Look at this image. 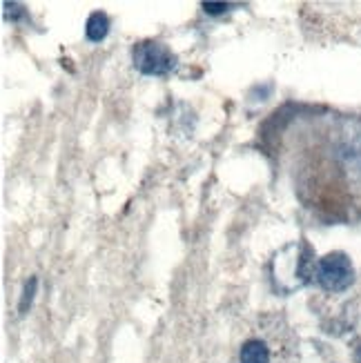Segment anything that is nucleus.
<instances>
[{"label":"nucleus","instance_id":"obj_2","mask_svg":"<svg viewBox=\"0 0 361 363\" xmlns=\"http://www.w3.org/2000/svg\"><path fill=\"white\" fill-rule=\"evenodd\" d=\"M134 67L145 76H167L177 67V56L159 40H143L132 50Z\"/></svg>","mask_w":361,"mask_h":363},{"label":"nucleus","instance_id":"obj_5","mask_svg":"<svg viewBox=\"0 0 361 363\" xmlns=\"http://www.w3.org/2000/svg\"><path fill=\"white\" fill-rule=\"evenodd\" d=\"M36 286H38V279L34 277L31 281H27V286H25V292H23V298H21V314L27 312V308L31 306V301H34V292H36Z\"/></svg>","mask_w":361,"mask_h":363},{"label":"nucleus","instance_id":"obj_1","mask_svg":"<svg viewBox=\"0 0 361 363\" xmlns=\"http://www.w3.org/2000/svg\"><path fill=\"white\" fill-rule=\"evenodd\" d=\"M315 281L328 292H343L352 286L355 267L343 252H331L315 265Z\"/></svg>","mask_w":361,"mask_h":363},{"label":"nucleus","instance_id":"obj_4","mask_svg":"<svg viewBox=\"0 0 361 363\" xmlns=\"http://www.w3.org/2000/svg\"><path fill=\"white\" fill-rule=\"evenodd\" d=\"M107 34H109V18H107V13L94 11L89 18H87V25H85V36H87V40L101 43Z\"/></svg>","mask_w":361,"mask_h":363},{"label":"nucleus","instance_id":"obj_3","mask_svg":"<svg viewBox=\"0 0 361 363\" xmlns=\"http://www.w3.org/2000/svg\"><path fill=\"white\" fill-rule=\"evenodd\" d=\"M272 354L268 343L261 341V339H248L241 345V352H239V361L241 363H270Z\"/></svg>","mask_w":361,"mask_h":363},{"label":"nucleus","instance_id":"obj_6","mask_svg":"<svg viewBox=\"0 0 361 363\" xmlns=\"http://www.w3.org/2000/svg\"><path fill=\"white\" fill-rule=\"evenodd\" d=\"M203 9H206V13L218 16V13H226L230 9V5H226V3H203Z\"/></svg>","mask_w":361,"mask_h":363}]
</instances>
